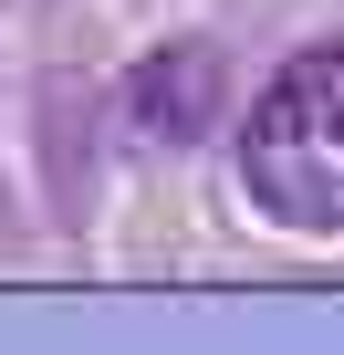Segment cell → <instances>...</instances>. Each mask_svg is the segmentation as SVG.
Wrapping results in <instances>:
<instances>
[{
  "mask_svg": "<svg viewBox=\"0 0 344 355\" xmlns=\"http://www.w3.org/2000/svg\"><path fill=\"white\" fill-rule=\"evenodd\" d=\"M240 189L261 220L323 241L344 230V32L271 63V84L240 115Z\"/></svg>",
  "mask_w": 344,
  "mask_h": 355,
  "instance_id": "1",
  "label": "cell"
},
{
  "mask_svg": "<svg viewBox=\"0 0 344 355\" xmlns=\"http://www.w3.org/2000/svg\"><path fill=\"white\" fill-rule=\"evenodd\" d=\"M209 105H219V63H209V53H178V73H167V63H146V73H136V125H146V136H167V146L199 136V125H209Z\"/></svg>",
  "mask_w": 344,
  "mask_h": 355,
  "instance_id": "2",
  "label": "cell"
}]
</instances>
